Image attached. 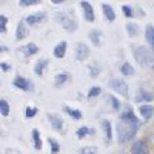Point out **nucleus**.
I'll return each mask as SVG.
<instances>
[{
  "mask_svg": "<svg viewBox=\"0 0 154 154\" xmlns=\"http://www.w3.org/2000/svg\"><path fill=\"white\" fill-rule=\"evenodd\" d=\"M106 99H107L109 102H110L111 107L114 109L115 111H119L120 109H121V102H120V100L116 97V96H114V95H107Z\"/></svg>",
  "mask_w": 154,
  "mask_h": 154,
  "instance_id": "nucleus-26",
  "label": "nucleus"
},
{
  "mask_svg": "<svg viewBox=\"0 0 154 154\" xmlns=\"http://www.w3.org/2000/svg\"><path fill=\"white\" fill-rule=\"evenodd\" d=\"M48 144L51 146V152H52V154H56L60 152V143L57 142L56 139L53 138H48Z\"/></svg>",
  "mask_w": 154,
  "mask_h": 154,
  "instance_id": "nucleus-33",
  "label": "nucleus"
},
{
  "mask_svg": "<svg viewBox=\"0 0 154 154\" xmlns=\"http://www.w3.org/2000/svg\"><path fill=\"white\" fill-rule=\"evenodd\" d=\"M65 0H51V3L52 4H54V5H60V4H62Z\"/></svg>",
  "mask_w": 154,
  "mask_h": 154,
  "instance_id": "nucleus-38",
  "label": "nucleus"
},
{
  "mask_svg": "<svg viewBox=\"0 0 154 154\" xmlns=\"http://www.w3.org/2000/svg\"><path fill=\"white\" fill-rule=\"evenodd\" d=\"M121 10H123V14L126 17V18H133L134 17V10L131 6L129 5H123L121 6Z\"/></svg>",
  "mask_w": 154,
  "mask_h": 154,
  "instance_id": "nucleus-35",
  "label": "nucleus"
},
{
  "mask_svg": "<svg viewBox=\"0 0 154 154\" xmlns=\"http://www.w3.org/2000/svg\"><path fill=\"white\" fill-rule=\"evenodd\" d=\"M101 10H102V14L107 19V22H114L115 19H116V14H115V10L111 5L101 4Z\"/></svg>",
  "mask_w": 154,
  "mask_h": 154,
  "instance_id": "nucleus-15",
  "label": "nucleus"
},
{
  "mask_svg": "<svg viewBox=\"0 0 154 154\" xmlns=\"http://www.w3.org/2000/svg\"><path fill=\"white\" fill-rule=\"evenodd\" d=\"M120 72L124 76H131V75L135 73V69H134V67L130 65L129 62H124L123 65L120 66Z\"/></svg>",
  "mask_w": 154,
  "mask_h": 154,
  "instance_id": "nucleus-25",
  "label": "nucleus"
},
{
  "mask_svg": "<svg viewBox=\"0 0 154 154\" xmlns=\"http://www.w3.org/2000/svg\"><path fill=\"white\" fill-rule=\"evenodd\" d=\"M133 57L139 66L144 68H154V49L143 44L133 47Z\"/></svg>",
  "mask_w": 154,
  "mask_h": 154,
  "instance_id": "nucleus-2",
  "label": "nucleus"
},
{
  "mask_svg": "<svg viewBox=\"0 0 154 154\" xmlns=\"http://www.w3.org/2000/svg\"><path fill=\"white\" fill-rule=\"evenodd\" d=\"M6 25H8V18H6V15L2 14L0 15V33L2 34H6V32H8Z\"/></svg>",
  "mask_w": 154,
  "mask_h": 154,
  "instance_id": "nucleus-32",
  "label": "nucleus"
},
{
  "mask_svg": "<svg viewBox=\"0 0 154 154\" xmlns=\"http://www.w3.org/2000/svg\"><path fill=\"white\" fill-rule=\"evenodd\" d=\"M10 112V106L8 104V101L2 99L0 100V114L3 115V116H8Z\"/></svg>",
  "mask_w": 154,
  "mask_h": 154,
  "instance_id": "nucleus-29",
  "label": "nucleus"
},
{
  "mask_svg": "<svg viewBox=\"0 0 154 154\" xmlns=\"http://www.w3.org/2000/svg\"><path fill=\"white\" fill-rule=\"evenodd\" d=\"M92 133H95V130L90 129V128H87V126H81V128H79V129L76 130V137L79 139H83V138H86L87 135H91Z\"/></svg>",
  "mask_w": 154,
  "mask_h": 154,
  "instance_id": "nucleus-24",
  "label": "nucleus"
},
{
  "mask_svg": "<svg viewBox=\"0 0 154 154\" xmlns=\"http://www.w3.org/2000/svg\"><path fill=\"white\" fill-rule=\"evenodd\" d=\"M100 94H101V87H99V86H92V87H90V90H88L87 97H88V99L97 97Z\"/></svg>",
  "mask_w": 154,
  "mask_h": 154,
  "instance_id": "nucleus-34",
  "label": "nucleus"
},
{
  "mask_svg": "<svg viewBox=\"0 0 154 154\" xmlns=\"http://www.w3.org/2000/svg\"><path fill=\"white\" fill-rule=\"evenodd\" d=\"M68 73L67 72H60V73H57L54 76V83H56V86H61L63 85V83H66L67 80H68Z\"/></svg>",
  "mask_w": 154,
  "mask_h": 154,
  "instance_id": "nucleus-27",
  "label": "nucleus"
},
{
  "mask_svg": "<svg viewBox=\"0 0 154 154\" xmlns=\"http://www.w3.org/2000/svg\"><path fill=\"white\" fill-rule=\"evenodd\" d=\"M66 52H67V42L66 41H61L53 48V56L56 57V58H58V60L65 58Z\"/></svg>",
  "mask_w": 154,
  "mask_h": 154,
  "instance_id": "nucleus-12",
  "label": "nucleus"
},
{
  "mask_svg": "<svg viewBox=\"0 0 154 154\" xmlns=\"http://www.w3.org/2000/svg\"><path fill=\"white\" fill-rule=\"evenodd\" d=\"M109 87L125 99L129 97V85L123 79H111L109 81Z\"/></svg>",
  "mask_w": 154,
  "mask_h": 154,
  "instance_id": "nucleus-4",
  "label": "nucleus"
},
{
  "mask_svg": "<svg viewBox=\"0 0 154 154\" xmlns=\"http://www.w3.org/2000/svg\"><path fill=\"white\" fill-rule=\"evenodd\" d=\"M56 19H57V22H58V24L61 25V27L65 30H67L68 33H75V32L77 30V28H79V24H77V22L75 20V19L71 15H68L63 11L57 13Z\"/></svg>",
  "mask_w": 154,
  "mask_h": 154,
  "instance_id": "nucleus-3",
  "label": "nucleus"
},
{
  "mask_svg": "<svg viewBox=\"0 0 154 154\" xmlns=\"http://www.w3.org/2000/svg\"><path fill=\"white\" fill-rule=\"evenodd\" d=\"M13 85L19 90H23V91H30V90L34 88L33 83L23 76H17L14 79V81H13Z\"/></svg>",
  "mask_w": 154,
  "mask_h": 154,
  "instance_id": "nucleus-8",
  "label": "nucleus"
},
{
  "mask_svg": "<svg viewBox=\"0 0 154 154\" xmlns=\"http://www.w3.org/2000/svg\"><path fill=\"white\" fill-rule=\"evenodd\" d=\"M145 39L149 43L150 48L154 49V27L152 24H148L145 28Z\"/></svg>",
  "mask_w": 154,
  "mask_h": 154,
  "instance_id": "nucleus-23",
  "label": "nucleus"
},
{
  "mask_svg": "<svg viewBox=\"0 0 154 154\" xmlns=\"http://www.w3.org/2000/svg\"><path fill=\"white\" fill-rule=\"evenodd\" d=\"M19 51H20L24 56L30 57V56H34L39 52V48H38V46L35 43H28V44H25V46L19 48Z\"/></svg>",
  "mask_w": 154,
  "mask_h": 154,
  "instance_id": "nucleus-14",
  "label": "nucleus"
},
{
  "mask_svg": "<svg viewBox=\"0 0 154 154\" xmlns=\"http://www.w3.org/2000/svg\"><path fill=\"white\" fill-rule=\"evenodd\" d=\"M139 125L140 123H134V121L119 119L116 124V135H118L119 144H125L128 142H131L139 129Z\"/></svg>",
  "mask_w": 154,
  "mask_h": 154,
  "instance_id": "nucleus-1",
  "label": "nucleus"
},
{
  "mask_svg": "<svg viewBox=\"0 0 154 154\" xmlns=\"http://www.w3.org/2000/svg\"><path fill=\"white\" fill-rule=\"evenodd\" d=\"M154 96L150 91H145V90H139V92L137 94L135 101L137 102H150L153 101Z\"/></svg>",
  "mask_w": 154,
  "mask_h": 154,
  "instance_id": "nucleus-17",
  "label": "nucleus"
},
{
  "mask_svg": "<svg viewBox=\"0 0 154 154\" xmlns=\"http://www.w3.org/2000/svg\"><path fill=\"white\" fill-rule=\"evenodd\" d=\"M101 37H102V32L100 29H92V30H90V33H88L90 41L92 42L95 47L101 46Z\"/></svg>",
  "mask_w": 154,
  "mask_h": 154,
  "instance_id": "nucleus-16",
  "label": "nucleus"
},
{
  "mask_svg": "<svg viewBox=\"0 0 154 154\" xmlns=\"http://www.w3.org/2000/svg\"><path fill=\"white\" fill-rule=\"evenodd\" d=\"M146 148H145V144L142 140H137V142L133 143L131 146V154H145Z\"/></svg>",
  "mask_w": 154,
  "mask_h": 154,
  "instance_id": "nucleus-22",
  "label": "nucleus"
},
{
  "mask_svg": "<svg viewBox=\"0 0 154 154\" xmlns=\"http://www.w3.org/2000/svg\"><path fill=\"white\" fill-rule=\"evenodd\" d=\"M0 49H2V52H3V51H6V47L5 46H2V47H0Z\"/></svg>",
  "mask_w": 154,
  "mask_h": 154,
  "instance_id": "nucleus-39",
  "label": "nucleus"
},
{
  "mask_svg": "<svg viewBox=\"0 0 154 154\" xmlns=\"http://www.w3.org/2000/svg\"><path fill=\"white\" fill-rule=\"evenodd\" d=\"M29 30L27 27V22L25 20H19L17 25V30H15V38L18 41H23L28 37Z\"/></svg>",
  "mask_w": 154,
  "mask_h": 154,
  "instance_id": "nucleus-10",
  "label": "nucleus"
},
{
  "mask_svg": "<svg viewBox=\"0 0 154 154\" xmlns=\"http://www.w3.org/2000/svg\"><path fill=\"white\" fill-rule=\"evenodd\" d=\"M80 5H81V9H82V13H83V18L86 19V22L92 23L95 20V11H94L92 5L90 4L87 0H81Z\"/></svg>",
  "mask_w": 154,
  "mask_h": 154,
  "instance_id": "nucleus-7",
  "label": "nucleus"
},
{
  "mask_svg": "<svg viewBox=\"0 0 154 154\" xmlns=\"http://www.w3.org/2000/svg\"><path fill=\"white\" fill-rule=\"evenodd\" d=\"M87 69H88V73L91 77H97L101 72V67L99 66V63H96V62H94L92 65H88Z\"/></svg>",
  "mask_w": 154,
  "mask_h": 154,
  "instance_id": "nucleus-28",
  "label": "nucleus"
},
{
  "mask_svg": "<svg viewBox=\"0 0 154 154\" xmlns=\"http://www.w3.org/2000/svg\"><path fill=\"white\" fill-rule=\"evenodd\" d=\"M46 20H47V13L46 11H37V13H33V14H29L27 18H25V22H27V24L30 25V27L44 23Z\"/></svg>",
  "mask_w": 154,
  "mask_h": 154,
  "instance_id": "nucleus-6",
  "label": "nucleus"
},
{
  "mask_svg": "<svg viewBox=\"0 0 154 154\" xmlns=\"http://www.w3.org/2000/svg\"><path fill=\"white\" fill-rule=\"evenodd\" d=\"M126 32H128V35L134 38V37H138L140 34V27L134 23V22H129L126 24Z\"/></svg>",
  "mask_w": 154,
  "mask_h": 154,
  "instance_id": "nucleus-20",
  "label": "nucleus"
},
{
  "mask_svg": "<svg viewBox=\"0 0 154 154\" xmlns=\"http://www.w3.org/2000/svg\"><path fill=\"white\" fill-rule=\"evenodd\" d=\"M38 112V109L37 107H32V106H27V109H25V116H27L28 119L29 118H34L35 115Z\"/></svg>",
  "mask_w": 154,
  "mask_h": 154,
  "instance_id": "nucleus-36",
  "label": "nucleus"
},
{
  "mask_svg": "<svg viewBox=\"0 0 154 154\" xmlns=\"http://www.w3.org/2000/svg\"><path fill=\"white\" fill-rule=\"evenodd\" d=\"M32 142H33V146L37 150H41L43 146V142L41 139V133L38 129H33L32 130Z\"/></svg>",
  "mask_w": 154,
  "mask_h": 154,
  "instance_id": "nucleus-19",
  "label": "nucleus"
},
{
  "mask_svg": "<svg viewBox=\"0 0 154 154\" xmlns=\"http://www.w3.org/2000/svg\"><path fill=\"white\" fill-rule=\"evenodd\" d=\"M99 149L97 146L95 145H87V146H83L79 150V154H97Z\"/></svg>",
  "mask_w": 154,
  "mask_h": 154,
  "instance_id": "nucleus-30",
  "label": "nucleus"
},
{
  "mask_svg": "<svg viewBox=\"0 0 154 154\" xmlns=\"http://www.w3.org/2000/svg\"><path fill=\"white\" fill-rule=\"evenodd\" d=\"M101 128H102V131H104L105 137H106L107 144H110L111 140H112V125H111V123L107 119H104L101 121Z\"/></svg>",
  "mask_w": 154,
  "mask_h": 154,
  "instance_id": "nucleus-13",
  "label": "nucleus"
},
{
  "mask_svg": "<svg viewBox=\"0 0 154 154\" xmlns=\"http://www.w3.org/2000/svg\"><path fill=\"white\" fill-rule=\"evenodd\" d=\"M48 66V60L47 58H39L37 62H35V65H34V72L37 76H42L43 72H44V69L47 68Z\"/></svg>",
  "mask_w": 154,
  "mask_h": 154,
  "instance_id": "nucleus-18",
  "label": "nucleus"
},
{
  "mask_svg": "<svg viewBox=\"0 0 154 154\" xmlns=\"http://www.w3.org/2000/svg\"><path fill=\"white\" fill-rule=\"evenodd\" d=\"M139 112L145 121H148L154 115V106L150 104H143V105L139 106Z\"/></svg>",
  "mask_w": 154,
  "mask_h": 154,
  "instance_id": "nucleus-11",
  "label": "nucleus"
},
{
  "mask_svg": "<svg viewBox=\"0 0 154 154\" xmlns=\"http://www.w3.org/2000/svg\"><path fill=\"white\" fill-rule=\"evenodd\" d=\"M47 118L51 123L52 129H54L56 131H62L63 130V125H65V121L63 119L57 114H47Z\"/></svg>",
  "mask_w": 154,
  "mask_h": 154,
  "instance_id": "nucleus-9",
  "label": "nucleus"
},
{
  "mask_svg": "<svg viewBox=\"0 0 154 154\" xmlns=\"http://www.w3.org/2000/svg\"><path fill=\"white\" fill-rule=\"evenodd\" d=\"M19 6L22 8H27V6H34L42 4V0H19Z\"/></svg>",
  "mask_w": 154,
  "mask_h": 154,
  "instance_id": "nucleus-31",
  "label": "nucleus"
},
{
  "mask_svg": "<svg viewBox=\"0 0 154 154\" xmlns=\"http://www.w3.org/2000/svg\"><path fill=\"white\" fill-rule=\"evenodd\" d=\"M90 53H91V49H90V47L87 46L86 43L80 42V43L76 44V47H75V57H76L77 61H80V62L86 61L88 58Z\"/></svg>",
  "mask_w": 154,
  "mask_h": 154,
  "instance_id": "nucleus-5",
  "label": "nucleus"
},
{
  "mask_svg": "<svg viewBox=\"0 0 154 154\" xmlns=\"http://www.w3.org/2000/svg\"><path fill=\"white\" fill-rule=\"evenodd\" d=\"M0 68H2V71H3V72H8L9 69H10V66L8 65V63L2 62V63H0Z\"/></svg>",
  "mask_w": 154,
  "mask_h": 154,
  "instance_id": "nucleus-37",
  "label": "nucleus"
},
{
  "mask_svg": "<svg viewBox=\"0 0 154 154\" xmlns=\"http://www.w3.org/2000/svg\"><path fill=\"white\" fill-rule=\"evenodd\" d=\"M63 111H65L68 116H71L73 120H80L82 118V112H81V110H79V109H73L71 106L66 105L65 107H63Z\"/></svg>",
  "mask_w": 154,
  "mask_h": 154,
  "instance_id": "nucleus-21",
  "label": "nucleus"
}]
</instances>
